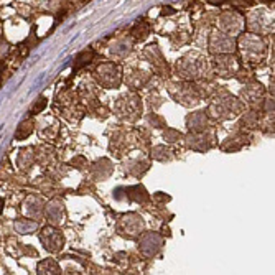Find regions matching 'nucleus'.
Returning <instances> with one entry per match:
<instances>
[{
	"label": "nucleus",
	"instance_id": "obj_1",
	"mask_svg": "<svg viewBox=\"0 0 275 275\" xmlns=\"http://www.w3.org/2000/svg\"><path fill=\"white\" fill-rule=\"evenodd\" d=\"M239 46L243 49V54L247 61L261 63L259 59H262L264 54H266V43L259 35H252V33L243 35L239 40Z\"/></svg>",
	"mask_w": 275,
	"mask_h": 275
},
{
	"label": "nucleus",
	"instance_id": "obj_2",
	"mask_svg": "<svg viewBox=\"0 0 275 275\" xmlns=\"http://www.w3.org/2000/svg\"><path fill=\"white\" fill-rule=\"evenodd\" d=\"M234 46H236V41L231 35H226V33L223 31H213V35L210 38V48L213 53H221V54L233 53Z\"/></svg>",
	"mask_w": 275,
	"mask_h": 275
},
{
	"label": "nucleus",
	"instance_id": "obj_3",
	"mask_svg": "<svg viewBox=\"0 0 275 275\" xmlns=\"http://www.w3.org/2000/svg\"><path fill=\"white\" fill-rule=\"evenodd\" d=\"M244 26V18L238 12H224L219 18V28L226 35H236L238 31L243 30Z\"/></svg>",
	"mask_w": 275,
	"mask_h": 275
},
{
	"label": "nucleus",
	"instance_id": "obj_4",
	"mask_svg": "<svg viewBox=\"0 0 275 275\" xmlns=\"http://www.w3.org/2000/svg\"><path fill=\"white\" fill-rule=\"evenodd\" d=\"M97 76H99V81L106 86H117L119 81H120L117 66L112 64V63H104V64L99 66Z\"/></svg>",
	"mask_w": 275,
	"mask_h": 275
},
{
	"label": "nucleus",
	"instance_id": "obj_5",
	"mask_svg": "<svg viewBox=\"0 0 275 275\" xmlns=\"http://www.w3.org/2000/svg\"><path fill=\"white\" fill-rule=\"evenodd\" d=\"M178 66H181V73H183L185 76L193 78V76H200L203 73L206 63L198 56H188V58H185Z\"/></svg>",
	"mask_w": 275,
	"mask_h": 275
},
{
	"label": "nucleus",
	"instance_id": "obj_6",
	"mask_svg": "<svg viewBox=\"0 0 275 275\" xmlns=\"http://www.w3.org/2000/svg\"><path fill=\"white\" fill-rule=\"evenodd\" d=\"M41 241L43 244H45V247L48 251H59V247H63V236L58 233V231H54L51 228H46L43 229L41 233Z\"/></svg>",
	"mask_w": 275,
	"mask_h": 275
},
{
	"label": "nucleus",
	"instance_id": "obj_7",
	"mask_svg": "<svg viewBox=\"0 0 275 275\" xmlns=\"http://www.w3.org/2000/svg\"><path fill=\"white\" fill-rule=\"evenodd\" d=\"M216 68L221 76H231L238 71V63H236V59L233 56H221L218 58Z\"/></svg>",
	"mask_w": 275,
	"mask_h": 275
},
{
	"label": "nucleus",
	"instance_id": "obj_8",
	"mask_svg": "<svg viewBox=\"0 0 275 275\" xmlns=\"http://www.w3.org/2000/svg\"><path fill=\"white\" fill-rule=\"evenodd\" d=\"M124 224H125V231L127 233L125 234H129V236H137L142 231V221L137 216H134V214H130V216H125L124 218Z\"/></svg>",
	"mask_w": 275,
	"mask_h": 275
},
{
	"label": "nucleus",
	"instance_id": "obj_9",
	"mask_svg": "<svg viewBox=\"0 0 275 275\" xmlns=\"http://www.w3.org/2000/svg\"><path fill=\"white\" fill-rule=\"evenodd\" d=\"M94 58V53L91 51H82L79 56H78V59H76V64H74V69H79V68H82L84 64H87L91 61V59Z\"/></svg>",
	"mask_w": 275,
	"mask_h": 275
},
{
	"label": "nucleus",
	"instance_id": "obj_10",
	"mask_svg": "<svg viewBox=\"0 0 275 275\" xmlns=\"http://www.w3.org/2000/svg\"><path fill=\"white\" fill-rule=\"evenodd\" d=\"M148 33V25L145 23V21H139V23L135 25L134 31H132V35H135V38H139V40H142V38H145Z\"/></svg>",
	"mask_w": 275,
	"mask_h": 275
},
{
	"label": "nucleus",
	"instance_id": "obj_11",
	"mask_svg": "<svg viewBox=\"0 0 275 275\" xmlns=\"http://www.w3.org/2000/svg\"><path fill=\"white\" fill-rule=\"evenodd\" d=\"M40 266L48 269V272H46V274H58V272H59L58 264H56V262H53V261H49V262H43V264H40Z\"/></svg>",
	"mask_w": 275,
	"mask_h": 275
},
{
	"label": "nucleus",
	"instance_id": "obj_12",
	"mask_svg": "<svg viewBox=\"0 0 275 275\" xmlns=\"http://www.w3.org/2000/svg\"><path fill=\"white\" fill-rule=\"evenodd\" d=\"M231 3H233L236 8H249L254 2H252V0H231Z\"/></svg>",
	"mask_w": 275,
	"mask_h": 275
},
{
	"label": "nucleus",
	"instance_id": "obj_13",
	"mask_svg": "<svg viewBox=\"0 0 275 275\" xmlns=\"http://www.w3.org/2000/svg\"><path fill=\"white\" fill-rule=\"evenodd\" d=\"M224 2H226V0H208V3H211V5H221Z\"/></svg>",
	"mask_w": 275,
	"mask_h": 275
},
{
	"label": "nucleus",
	"instance_id": "obj_14",
	"mask_svg": "<svg viewBox=\"0 0 275 275\" xmlns=\"http://www.w3.org/2000/svg\"><path fill=\"white\" fill-rule=\"evenodd\" d=\"M2 205H3V201H2V200H0V211H2Z\"/></svg>",
	"mask_w": 275,
	"mask_h": 275
},
{
	"label": "nucleus",
	"instance_id": "obj_15",
	"mask_svg": "<svg viewBox=\"0 0 275 275\" xmlns=\"http://www.w3.org/2000/svg\"><path fill=\"white\" fill-rule=\"evenodd\" d=\"M0 84H2V79H0Z\"/></svg>",
	"mask_w": 275,
	"mask_h": 275
}]
</instances>
